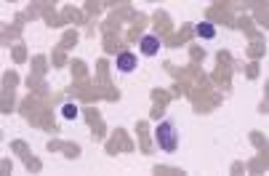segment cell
<instances>
[{
	"label": "cell",
	"mask_w": 269,
	"mask_h": 176,
	"mask_svg": "<svg viewBox=\"0 0 269 176\" xmlns=\"http://www.w3.org/2000/svg\"><path fill=\"white\" fill-rule=\"evenodd\" d=\"M197 35H200V38H205V40H210L216 35V30H213V24H210V21H200V24H197Z\"/></svg>",
	"instance_id": "cell-4"
},
{
	"label": "cell",
	"mask_w": 269,
	"mask_h": 176,
	"mask_svg": "<svg viewBox=\"0 0 269 176\" xmlns=\"http://www.w3.org/2000/svg\"><path fill=\"white\" fill-rule=\"evenodd\" d=\"M160 51V40L152 38V35H147V38H142V54L144 56H155Z\"/></svg>",
	"instance_id": "cell-3"
},
{
	"label": "cell",
	"mask_w": 269,
	"mask_h": 176,
	"mask_svg": "<svg viewBox=\"0 0 269 176\" xmlns=\"http://www.w3.org/2000/svg\"><path fill=\"white\" fill-rule=\"evenodd\" d=\"M157 144L163 152H173L176 149V131L171 123H160L157 125Z\"/></svg>",
	"instance_id": "cell-1"
},
{
	"label": "cell",
	"mask_w": 269,
	"mask_h": 176,
	"mask_svg": "<svg viewBox=\"0 0 269 176\" xmlns=\"http://www.w3.org/2000/svg\"><path fill=\"white\" fill-rule=\"evenodd\" d=\"M118 69H120V72H125V75L133 72V69H136V56L128 54V51L120 54V56H118Z\"/></svg>",
	"instance_id": "cell-2"
},
{
	"label": "cell",
	"mask_w": 269,
	"mask_h": 176,
	"mask_svg": "<svg viewBox=\"0 0 269 176\" xmlns=\"http://www.w3.org/2000/svg\"><path fill=\"white\" fill-rule=\"evenodd\" d=\"M62 115H64V117H72V120H75V117H77V107H75V104H64Z\"/></svg>",
	"instance_id": "cell-5"
}]
</instances>
